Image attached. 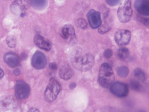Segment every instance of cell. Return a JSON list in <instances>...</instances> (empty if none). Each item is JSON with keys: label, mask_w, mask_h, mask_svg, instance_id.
Wrapping results in <instances>:
<instances>
[{"label": "cell", "mask_w": 149, "mask_h": 112, "mask_svg": "<svg viewBox=\"0 0 149 112\" xmlns=\"http://www.w3.org/2000/svg\"><path fill=\"white\" fill-rule=\"evenodd\" d=\"M31 4L35 8L43 9L47 5V0H30Z\"/></svg>", "instance_id": "16"}, {"label": "cell", "mask_w": 149, "mask_h": 112, "mask_svg": "<svg viewBox=\"0 0 149 112\" xmlns=\"http://www.w3.org/2000/svg\"><path fill=\"white\" fill-rule=\"evenodd\" d=\"M33 41L37 46L47 51H49L52 48L51 42L47 39L40 35H36L34 37Z\"/></svg>", "instance_id": "12"}, {"label": "cell", "mask_w": 149, "mask_h": 112, "mask_svg": "<svg viewBox=\"0 0 149 112\" xmlns=\"http://www.w3.org/2000/svg\"><path fill=\"white\" fill-rule=\"evenodd\" d=\"M130 86L132 89L136 91H140L142 88V86L140 83L138 81L134 80L130 82Z\"/></svg>", "instance_id": "21"}, {"label": "cell", "mask_w": 149, "mask_h": 112, "mask_svg": "<svg viewBox=\"0 0 149 112\" xmlns=\"http://www.w3.org/2000/svg\"><path fill=\"white\" fill-rule=\"evenodd\" d=\"M61 87L59 82L55 79L52 78L46 89L44 97L48 102H51L57 98L61 90Z\"/></svg>", "instance_id": "3"}, {"label": "cell", "mask_w": 149, "mask_h": 112, "mask_svg": "<svg viewBox=\"0 0 149 112\" xmlns=\"http://www.w3.org/2000/svg\"><path fill=\"white\" fill-rule=\"evenodd\" d=\"M5 62L11 67H15L18 66L19 63V58L18 56L12 52L5 53L3 56Z\"/></svg>", "instance_id": "14"}, {"label": "cell", "mask_w": 149, "mask_h": 112, "mask_svg": "<svg viewBox=\"0 0 149 112\" xmlns=\"http://www.w3.org/2000/svg\"><path fill=\"white\" fill-rule=\"evenodd\" d=\"M76 86V84L74 82L71 83L69 85V88L70 89H73Z\"/></svg>", "instance_id": "28"}, {"label": "cell", "mask_w": 149, "mask_h": 112, "mask_svg": "<svg viewBox=\"0 0 149 112\" xmlns=\"http://www.w3.org/2000/svg\"><path fill=\"white\" fill-rule=\"evenodd\" d=\"M30 92V87L28 84L22 80L17 81L15 87V94L17 99L23 100L27 98Z\"/></svg>", "instance_id": "6"}, {"label": "cell", "mask_w": 149, "mask_h": 112, "mask_svg": "<svg viewBox=\"0 0 149 112\" xmlns=\"http://www.w3.org/2000/svg\"><path fill=\"white\" fill-rule=\"evenodd\" d=\"M135 76L140 80L143 82H144L146 80V75L144 71L140 68H136L134 71Z\"/></svg>", "instance_id": "19"}, {"label": "cell", "mask_w": 149, "mask_h": 112, "mask_svg": "<svg viewBox=\"0 0 149 112\" xmlns=\"http://www.w3.org/2000/svg\"><path fill=\"white\" fill-rule=\"evenodd\" d=\"M59 75L61 79L64 80H68L72 76L73 71L69 65L65 64L61 67L59 70Z\"/></svg>", "instance_id": "15"}, {"label": "cell", "mask_w": 149, "mask_h": 112, "mask_svg": "<svg viewBox=\"0 0 149 112\" xmlns=\"http://www.w3.org/2000/svg\"><path fill=\"white\" fill-rule=\"evenodd\" d=\"M30 5V0H15L10 5V9L13 14L22 17L24 16L25 12Z\"/></svg>", "instance_id": "5"}, {"label": "cell", "mask_w": 149, "mask_h": 112, "mask_svg": "<svg viewBox=\"0 0 149 112\" xmlns=\"http://www.w3.org/2000/svg\"><path fill=\"white\" fill-rule=\"evenodd\" d=\"M61 35L63 38L69 41L74 40L76 37L74 27L70 24L64 25L61 29Z\"/></svg>", "instance_id": "13"}, {"label": "cell", "mask_w": 149, "mask_h": 112, "mask_svg": "<svg viewBox=\"0 0 149 112\" xmlns=\"http://www.w3.org/2000/svg\"><path fill=\"white\" fill-rule=\"evenodd\" d=\"M118 57L121 59H125L127 58L130 54L129 51L127 48L122 47L119 48L117 52Z\"/></svg>", "instance_id": "18"}, {"label": "cell", "mask_w": 149, "mask_h": 112, "mask_svg": "<svg viewBox=\"0 0 149 112\" xmlns=\"http://www.w3.org/2000/svg\"><path fill=\"white\" fill-rule=\"evenodd\" d=\"M4 75V73L3 70L0 68V79L3 78Z\"/></svg>", "instance_id": "29"}, {"label": "cell", "mask_w": 149, "mask_h": 112, "mask_svg": "<svg viewBox=\"0 0 149 112\" xmlns=\"http://www.w3.org/2000/svg\"><path fill=\"white\" fill-rule=\"evenodd\" d=\"M99 27L98 32L101 34H103L107 33L110 30L111 28L110 26L107 23H104Z\"/></svg>", "instance_id": "23"}, {"label": "cell", "mask_w": 149, "mask_h": 112, "mask_svg": "<svg viewBox=\"0 0 149 112\" xmlns=\"http://www.w3.org/2000/svg\"><path fill=\"white\" fill-rule=\"evenodd\" d=\"M115 76L111 66L107 63H103L99 72L98 82L104 88H107L113 83Z\"/></svg>", "instance_id": "2"}, {"label": "cell", "mask_w": 149, "mask_h": 112, "mask_svg": "<svg viewBox=\"0 0 149 112\" xmlns=\"http://www.w3.org/2000/svg\"><path fill=\"white\" fill-rule=\"evenodd\" d=\"M116 72L119 76L121 77L125 78L128 75L129 69L126 66H121L117 68Z\"/></svg>", "instance_id": "17"}, {"label": "cell", "mask_w": 149, "mask_h": 112, "mask_svg": "<svg viewBox=\"0 0 149 112\" xmlns=\"http://www.w3.org/2000/svg\"><path fill=\"white\" fill-rule=\"evenodd\" d=\"M141 22L143 24L146 26H148L149 25V19L147 18H142L141 19Z\"/></svg>", "instance_id": "27"}, {"label": "cell", "mask_w": 149, "mask_h": 112, "mask_svg": "<svg viewBox=\"0 0 149 112\" xmlns=\"http://www.w3.org/2000/svg\"><path fill=\"white\" fill-rule=\"evenodd\" d=\"M109 5L113 6L117 5L121 0H106Z\"/></svg>", "instance_id": "25"}, {"label": "cell", "mask_w": 149, "mask_h": 112, "mask_svg": "<svg viewBox=\"0 0 149 112\" xmlns=\"http://www.w3.org/2000/svg\"><path fill=\"white\" fill-rule=\"evenodd\" d=\"M131 37V32L127 30H118L116 32L114 35L116 43L120 46L127 44L129 42Z\"/></svg>", "instance_id": "10"}, {"label": "cell", "mask_w": 149, "mask_h": 112, "mask_svg": "<svg viewBox=\"0 0 149 112\" xmlns=\"http://www.w3.org/2000/svg\"><path fill=\"white\" fill-rule=\"evenodd\" d=\"M76 25L78 27L82 29H87L88 27L86 21L83 18H80L77 19L76 21Z\"/></svg>", "instance_id": "20"}, {"label": "cell", "mask_w": 149, "mask_h": 112, "mask_svg": "<svg viewBox=\"0 0 149 112\" xmlns=\"http://www.w3.org/2000/svg\"><path fill=\"white\" fill-rule=\"evenodd\" d=\"M134 6L136 11L140 14L148 16L149 15V0H136Z\"/></svg>", "instance_id": "11"}, {"label": "cell", "mask_w": 149, "mask_h": 112, "mask_svg": "<svg viewBox=\"0 0 149 112\" xmlns=\"http://www.w3.org/2000/svg\"><path fill=\"white\" fill-rule=\"evenodd\" d=\"M47 62V58L44 54L40 51H37L33 55L31 64L34 68L40 70L45 66Z\"/></svg>", "instance_id": "9"}, {"label": "cell", "mask_w": 149, "mask_h": 112, "mask_svg": "<svg viewBox=\"0 0 149 112\" xmlns=\"http://www.w3.org/2000/svg\"><path fill=\"white\" fill-rule=\"evenodd\" d=\"M50 69L53 70H56L57 68V65L54 63H51L49 65Z\"/></svg>", "instance_id": "26"}, {"label": "cell", "mask_w": 149, "mask_h": 112, "mask_svg": "<svg viewBox=\"0 0 149 112\" xmlns=\"http://www.w3.org/2000/svg\"><path fill=\"white\" fill-rule=\"evenodd\" d=\"M119 21L123 23L129 22L131 19L133 11L130 0H124L120 5L117 12Z\"/></svg>", "instance_id": "4"}, {"label": "cell", "mask_w": 149, "mask_h": 112, "mask_svg": "<svg viewBox=\"0 0 149 112\" xmlns=\"http://www.w3.org/2000/svg\"><path fill=\"white\" fill-rule=\"evenodd\" d=\"M29 111L30 112H38L39 111L36 108H32L29 110Z\"/></svg>", "instance_id": "30"}, {"label": "cell", "mask_w": 149, "mask_h": 112, "mask_svg": "<svg viewBox=\"0 0 149 112\" xmlns=\"http://www.w3.org/2000/svg\"><path fill=\"white\" fill-rule=\"evenodd\" d=\"M70 60L73 66L78 70L86 71L92 67L94 58L93 55L87 53L82 55L80 49H76L72 54Z\"/></svg>", "instance_id": "1"}, {"label": "cell", "mask_w": 149, "mask_h": 112, "mask_svg": "<svg viewBox=\"0 0 149 112\" xmlns=\"http://www.w3.org/2000/svg\"><path fill=\"white\" fill-rule=\"evenodd\" d=\"M6 42L9 47L14 48L16 44V38L12 35L9 36L7 38Z\"/></svg>", "instance_id": "22"}, {"label": "cell", "mask_w": 149, "mask_h": 112, "mask_svg": "<svg viewBox=\"0 0 149 112\" xmlns=\"http://www.w3.org/2000/svg\"><path fill=\"white\" fill-rule=\"evenodd\" d=\"M110 87L111 92L117 97H124L128 94V87L126 84L123 82H113Z\"/></svg>", "instance_id": "7"}, {"label": "cell", "mask_w": 149, "mask_h": 112, "mask_svg": "<svg viewBox=\"0 0 149 112\" xmlns=\"http://www.w3.org/2000/svg\"><path fill=\"white\" fill-rule=\"evenodd\" d=\"M112 50L110 49H107L104 51L103 55L105 58L109 59L112 56Z\"/></svg>", "instance_id": "24"}, {"label": "cell", "mask_w": 149, "mask_h": 112, "mask_svg": "<svg viewBox=\"0 0 149 112\" xmlns=\"http://www.w3.org/2000/svg\"><path fill=\"white\" fill-rule=\"evenodd\" d=\"M87 17L90 26L93 29L99 27L102 23L100 13L94 9L90 10L87 14Z\"/></svg>", "instance_id": "8"}]
</instances>
